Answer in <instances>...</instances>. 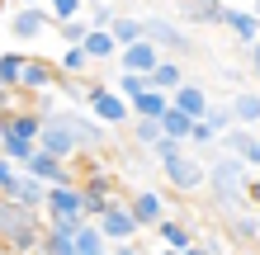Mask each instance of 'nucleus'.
<instances>
[{
  "label": "nucleus",
  "mask_w": 260,
  "mask_h": 255,
  "mask_svg": "<svg viewBox=\"0 0 260 255\" xmlns=\"http://www.w3.org/2000/svg\"><path fill=\"white\" fill-rule=\"evenodd\" d=\"M104 147V123H90V118H76L67 114H43V137H38V152H48L57 161H71L76 152H100Z\"/></svg>",
  "instance_id": "nucleus-1"
},
{
  "label": "nucleus",
  "mask_w": 260,
  "mask_h": 255,
  "mask_svg": "<svg viewBox=\"0 0 260 255\" xmlns=\"http://www.w3.org/2000/svg\"><path fill=\"white\" fill-rule=\"evenodd\" d=\"M43 236H48V227L38 222V213L0 199V241L10 246V255H43Z\"/></svg>",
  "instance_id": "nucleus-2"
},
{
  "label": "nucleus",
  "mask_w": 260,
  "mask_h": 255,
  "mask_svg": "<svg viewBox=\"0 0 260 255\" xmlns=\"http://www.w3.org/2000/svg\"><path fill=\"white\" fill-rule=\"evenodd\" d=\"M208 185H213V199H218V208L227 217L241 213V203L251 199V185H246V166H241L237 156H218L208 170Z\"/></svg>",
  "instance_id": "nucleus-3"
},
{
  "label": "nucleus",
  "mask_w": 260,
  "mask_h": 255,
  "mask_svg": "<svg viewBox=\"0 0 260 255\" xmlns=\"http://www.w3.org/2000/svg\"><path fill=\"white\" fill-rule=\"evenodd\" d=\"M85 189L81 185H57L48 189V222H85Z\"/></svg>",
  "instance_id": "nucleus-4"
},
{
  "label": "nucleus",
  "mask_w": 260,
  "mask_h": 255,
  "mask_svg": "<svg viewBox=\"0 0 260 255\" xmlns=\"http://www.w3.org/2000/svg\"><path fill=\"white\" fill-rule=\"evenodd\" d=\"M85 104L95 109V123H104V128H118V123L133 118V104L123 95H109V85H90V99Z\"/></svg>",
  "instance_id": "nucleus-5"
},
{
  "label": "nucleus",
  "mask_w": 260,
  "mask_h": 255,
  "mask_svg": "<svg viewBox=\"0 0 260 255\" xmlns=\"http://www.w3.org/2000/svg\"><path fill=\"white\" fill-rule=\"evenodd\" d=\"M100 232H104V241H109V246H133V241H137V232H142V222L133 217V208H128V203H114L109 213L100 217Z\"/></svg>",
  "instance_id": "nucleus-6"
},
{
  "label": "nucleus",
  "mask_w": 260,
  "mask_h": 255,
  "mask_svg": "<svg viewBox=\"0 0 260 255\" xmlns=\"http://www.w3.org/2000/svg\"><path fill=\"white\" fill-rule=\"evenodd\" d=\"M161 170H166V179H171L180 194H189V189H199V185L208 179V170L199 166V156H185V152L171 156V161H161Z\"/></svg>",
  "instance_id": "nucleus-7"
},
{
  "label": "nucleus",
  "mask_w": 260,
  "mask_h": 255,
  "mask_svg": "<svg viewBox=\"0 0 260 255\" xmlns=\"http://www.w3.org/2000/svg\"><path fill=\"white\" fill-rule=\"evenodd\" d=\"M142 28H147V43H156V48H166V52H189V38H185V28H180V24L147 14Z\"/></svg>",
  "instance_id": "nucleus-8"
},
{
  "label": "nucleus",
  "mask_w": 260,
  "mask_h": 255,
  "mask_svg": "<svg viewBox=\"0 0 260 255\" xmlns=\"http://www.w3.org/2000/svg\"><path fill=\"white\" fill-rule=\"evenodd\" d=\"M118 66H123V71H133V76H151V71L161 66V48L142 38V43H133V48H123V52H118Z\"/></svg>",
  "instance_id": "nucleus-9"
},
{
  "label": "nucleus",
  "mask_w": 260,
  "mask_h": 255,
  "mask_svg": "<svg viewBox=\"0 0 260 255\" xmlns=\"http://www.w3.org/2000/svg\"><path fill=\"white\" fill-rule=\"evenodd\" d=\"M128 208H133V217L142 222V227H161V222H166V203H161V194L151 189V185H142V189H133V199H128Z\"/></svg>",
  "instance_id": "nucleus-10"
},
{
  "label": "nucleus",
  "mask_w": 260,
  "mask_h": 255,
  "mask_svg": "<svg viewBox=\"0 0 260 255\" xmlns=\"http://www.w3.org/2000/svg\"><path fill=\"white\" fill-rule=\"evenodd\" d=\"M5 199L19 203V208H28V213H48V185H43V179H34L28 170L19 175V185H14Z\"/></svg>",
  "instance_id": "nucleus-11"
},
{
  "label": "nucleus",
  "mask_w": 260,
  "mask_h": 255,
  "mask_svg": "<svg viewBox=\"0 0 260 255\" xmlns=\"http://www.w3.org/2000/svg\"><path fill=\"white\" fill-rule=\"evenodd\" d=\"M48 24H52V14H48V10H38V5L28 10V5H24V10H14V19H10V33L19 38V43H28V38L48 33Z\"/></svg>",
  "instance_id": "nucleus-12"
},
{
  "label": "nucleus",
  "mask_w": 260,
  "mask_h": 255,
  "mask_svg": "<svg viewBox=\"0 0 260 255\" xmlns=\"http://www.w3.org/2000/svg\"><path fill=\"white\" fill-rule=\"evenodd\" d=\"M171 104H175L180 114H189L194 123H204V114L213 109V104H208V95H204V85H199V81H185V85H180L175 95H171Z\"/></svg>",
  "instance_id": "nucleus-13"
},
{
  "label": "nucleus",
  "mask_w": 260,
  "mask_h": 255,
  "mask_svg": "<svg viewBox=\"0 0 260 255\" xmlns=\"http://www.w3.org/2000/svg\"><path fill=\"white\" fill-rule=\"evenodd\" d=\"M34 179H43L48 189H57V185H71V170H67V161H57V156H48V152H38L34 161L24 166Z\"/></svg>",
  "instance_id": "nucleus-14"
},
{
  "label": "nucleus",
  "mask_w": 260,
  "mask_h": 255,
  "mask_svg": "<svg viewBox=\"0 0 260 255\" xmlns=\"http://www.w3.org/2000/svg\"><path fill=\"white\" fill-rule=\"evenodd\" d=\"M222 147L241 161V166H255V170H260V137H255L251 128H232V132L222 137Z\"/></svg>",
  "instance_id": "nucleus-15"
},
{
  "label": "nucleus",
  "mask_w": 260,
  "mask_h": 255,
  "mask_svg": "<svg viewBox=\"0 0 260 255\" xmlns=\"http://www.w3.org/2000/svg\"><path fill=\"white\" fill-rule=\"evenodd\" d=\"M76 232H81V222H48L43 255H76Z\"/></svg>",
  "instance_id": "nucleus-16"
},
{
  "label": "nucleus",
  "mask_w": 260,
  "mask_h": 255,
  "mask_svg": "<svg viewBox=\"0 0 260 255\" xmlns=\"http://www.w3.org/2000/svg\"><path fill=\"white\" fill-rule=\"evenodd\" d=\"M222 28H232L237 43H251V48L260 43V19H255L251 10H232V5H227L222 10Z\"/></svg>",
  "instance_id": "nucleus-17"
},
{
  "label": "nucleus",
  "mask_w": 260,
  "mask_h": 255,
  "mask_svg": "<svg viewBox=\"0 0 260 255\" xmlns=\"http://www.w3.org/2000/svg\"><path fill=\"white\" fill-rule=\"evenodd\" d=\"M5 128L14 132V137H24V142L38 147V137H43V114H34V109H14V114H5Z\"/></svg>",
  "instance_id": "nucleus-18"
},
{
  "label": "nucleus",
  "mask_w": 260,
  "mask_h": 255,
  "mask_svg": "<svg viewBox=\"0 0 260 255\" xmlns=\"http://www.w3.org/2000/svg\"><path fill=\"white\" fill-rule=\"evenodd\" d=\"M180 85H185V66H180V62H161L147 76V90H156V95H175Z\"/></svg>",
  "instance_id": "nucleus-19"
},
{
  "label": "nucleus",
  "mask_w": 260,
  "mask_h": 255,
  "mask_svg": "<svg viewBox=\"0 0 260 255\" xmlns=\"http://www.w3.org/2000/svg\"><path fill=\"white\" fill-rule=\"evenodd\" d=\"M0 156H10L14 166H28V161L38 156V147H34V142H24V137H14V132L5 128V118H0Z\"/></svg>",
  "instance_id": "nucleus-20"
},
{
  "label": "nucleus",
  "mask_w": 260,
  "mask_h": 255,
  "mask_svg": "<svg viewBox=\"0 0 260 255\" xmlns=\"http://www.w3.org/2000/svg\"><path fill=\"white\" fill-rule=\"evenodd\" d=\"M222 10L227 5H218V0H180V14L194 24H222Z\"/></svg>",
  "instance_id": "nucleus-21"
},
{
  "label": "nucleus",
  "mask_w": 260,
  "mask_h": 255,
  "mask_svg": "<svg viewBox=\"0 0 260 255\" xmlns=\"http://www.w3.org/2000/svg\"><path fill=\"white\" fill-rule=\"evenodd\" d=\"M156 232H161L166 250H180V255H185V250H194V246H199V241H194V232L185 227V222H171V217H166V222H161Z\"/></svg>",
  "instance_id": "nucleus-22"
},
{
  "label": "nucleus",
  "mask_w": 260,
  "mask_h": 255,
  "mask_svg": "<svg viewBox=\"0 0 260 255\" xmlns=\"http://www.w3.org/2000/svg\"><path fill=\"white\" fill-rule=\"evenodd\" d=\"M52 81H57V71H52L48 62H38V57H28V66H24V81H19V90L38 95V90H48Z\"/></svg>",
  "instance_id": "nucleus-23"
},
{
  "label": "nucleus",
  "mask_w": 260,
  "mask_h": 255,
  "mask_svg": "<svg viewBox=\"0 0 260 255\" xmlns=\"http://www.w3.org/2000/svg\"><path fill=\"white\" fill-rule=\"evenodd\" d=\"M76 255H109V241H104L100 222H81V232H76Z\"/></svg>",
  "instance_id": "nucleus-24"
},
{
  "label": "nucleus",
  "mask_w": 260,
  "mask_h": 255,
  "mask_svg": "<svg viewBox=\"0 0 260 255\" xmlns=\"http://www.w3.org/2000/svg\"><path fill=\"white\" fill-rule=\"evenodd\" d=\"M227 109H232V118H237L241 128H255V123H260V95H255V90H241Z\"/></svg>",
  "instance_id": "nucleus-25"
},
{
  "label": "nucleus",
  "mask_w": 260,
  "mask_h": 255,
  "mask_svg": "<svg viewBox=\"0 0 260 255\" xmlns=\"http://www.w3.org/2000/svg\"><path fill=\"white\" fill-rule=\"evenodd\" d=\"M161 128H166V137H171V142H189L199 123H194L189 114H180L175 104H171V109H166V118H161Z\"/></svg>",
  "instance_id": "nucleus-26"
},
{
  "label": "nucleus",
  "mask_w": 260,
  "mask_h": 255,
  "mask_svg": "<svg viewBox=\"0 0 260 255\" xmlns=\"http://www.w3.org/2000/svg\"><path fill=\"white\" fill-rule=\"evenodd\" d=\"M85 52H90V62H109V57H114V52H123V48L114 43V33H109V28H90Z\"/></svg>",
  "instance_id": "nucleus-27"
},
{
  "label": "nucleus",
  "mask_w": 260,
  "mask_h": 255,
  "mask_svg": "<svg viewBox=\"0 0 260 255\" xmlns=\"http://www.w3.org/2000/svg\"><path fill=\"white\" fill-rule=\"evenodd\" d=\"M133 137H137V147L156 152V147L166 142V128H161V118H133Z\"/></svg>",
  "instance_id": "nucleus-28"
},
{
  "label": "nucleus",
  "mask_w": 260,
  "mask_h": 255,
  "mask_svg": "<svg viewBox=\"0 0 260 255\" xmlns=\"http://www.w3.org/2000/svg\"><path fill=\"white\" fill-rule=\"evenodd\" d=\"M24 66H28V57H24V52H0V85H5V90H19Z\"/></svg>",
  "instance_id": "nucleus-29"
},
{
  "label": "nucleus",
  "mask_w": 260,
  "mask_h": 255,
  "mask_svg": "<svg viewBox=\"0 0 260 255\" xmlns=\"http://www.w3.org/2000/svg\"><path fill=\"white\" fill-rule=\"evenodd\" d=\"M109 33H114L118 48H133V43H142V38H147V28H142V19H128V14H118Z\"/></svg>",
  "instance_id": "nucleus-30"
},
{
  "label": "nucleus",
  "mask_w": 260,
  "mask_h": 255,
  "mask_svg": "<svg viewBox=\"0 0 260 255\" xmlns=\"http://www.w3.org/2000/svg\"><path fill=\"white\" fill-rule=\"evenodd\" d=\"M166 109H171V95H156V90H147V95L133 104V118H166Z\"/></svg>",
  "instance_id": "nucleus-31"
},
{
  "label": "nucleus",
  "mask_w": 260,
  "mask_h": 255,
  "mask_svg": "<svg viewBox=\"0 0 260 255\" xmlns=\"http://www.w3.org/2000/svg\"><path fill=\"white\" fill-rule=\"evenodd\" d=\"M232 123H237V118H232V109H227V104H213V109L204 114V128H213L218 137H227V132H232Z\"/></svg>",
  "instance_id": "nucleus-32"
},
{
  "label": "nucleus",
  "mask_w": 260,
  "mask_h": 255,
  "mask_svg": "<svg viewBox=\"0 0 260 255\" xmlns=\"http://www.w3.org/2000/svg\"><path fill=\"white\" fill-rule=\"evenodd\" d=\"M118 95H123L128 104H137L147 95V76H133V71H118Z\"/></svg>",
  "instance_id": "nucleus-33"
},
{
  "label": "nucleus",
  "mask_w": 260,
  "mask_h": 255,
  "mask_svg": "<svg viewBox=\"0 0 260 255\" xmlns=\"http://www.w3.org/2000/svg\"><path fill=\"white\" fill-rule=\"evenodd\" d=\"M81 5H85V0H48V14L57 24H71L76 14H81Z\"/></svg>",
  "instance_id": "nucleus-34"
},
{
  "label": "nucleus",
  "mask_w": 260,
  "mask_h": 255,
  "mask_svg": "<svg viewBox=\"0 0 260 255\" xmlns=\"http://www.w3.org/2000/svg\"><path fill=\"white\" fill-rule=\"evenodd\" d=\"M62 38H67V48H85V38H90V19H71V24H62Z\"/></svg>",
  "instance_id": "nucleus-35"
},
{
  "label": "nucleus",
  "mask_w": 260,
  "mask_h": 255,
  "mask_svg": "<svg viewBox=\"0 0 260 255\" xmlns=\"http://www.w3.org/2000/svg\"><path fill=\"white\" fill-rule=\"evenodd\" d=\"M57 66H62L67 76H76V71H85V66H90V52H85V48H67V52H62V62H57Z\"/></svg>",
  "instance_id": "nucleus-36"
},
{
  "label": "nucleus",
  "mask_w": 260,
  "mask_h": 255,
  "mask_svg": "<svg viewBox=\"0 0 260 255\" xmlns=\"http://www.w3.org/2000/svg\"><path fill=\"white\" fill-rule=\"evenodd\" d=\"M232 227H237L241 241H255V236H260V217H255V213H237V217H232Z\"/></svg>",
  "instance_id": "nucleus-37"
},
{
  "label": "nucleus",
  "mask_w": 260,
  "mask_h": 255,
  "mask_svg": "<svg viewBox=\"0 0 260 255\" xmlns=\"http://www.w3.org/2000/svg\"><path fill=\"white\" fill-rule=\"evenodd\" d=\"M19 175H24V166H14L10 156H0V194H10L14 185H19Z\"/></svg>",
  "instance_id": "nucleus-38"
},
{
  "label": "nucleus",
  "mask_w": 260,
  "mask_h": 255,
  "mask_svg": "<svg viewBox=\"0 0 260 255\" xmlns=\"http://www.w3.org/2000/svg\"><path fill=\"white\" fill-rule=\"evenodd\" d=\"M114 5H95V14H90V28H114Z\"/></svg>",
  "instance_id": "nucleus-39"
},
{
  "label": "nucleus",
  "mask_w": 260,
  "mask_h": 255,
  "mask_svg": "<svg viewBox=\"0 0 260 255\" xmlns=\"http://www.w3.org/2000/svg\"><path fill=\"white\" fill-rule=\"evenodd\" d=\"M189 142H194V147H208V142H218V132H213V128H204V123H199Z\"/></svg>",
  "instance_id": "nucleus-40"
},
{
  "label": "nucleus",
  "mask_w": 260,
  "mask_h": 255,
  "mask_svg": "<svg viewBox=\"0 0 260 255\" xmlns=\"http://www.w3.org/2000/svg\"><path fill=\"white\" fill-rule=\"evenodd\" d=\"M114 255H142L137 246H114Z\"/></svg>",
  "instance_id": "nucleus-41"
},
{
  "label": "nucleus",
  "mask_w": 260,
  "mask_h": 255,
  "mask_svg": "<svg viewBox=\"0 0 260 255\" xmlns=\"http://www.w3.org/2000/svg\"><path fill=\"white\" fill-rule=\"evenodd\" d=\"M251 62H255V71H260V43H255V48H251Z\"/></svg>",
  "instance_id": "nucleus-42"
},
{
  "label": "nucleus",
  "mask_w": 260,
  "mask_h": 255,
  "mask_svg": "<svg viewBox=\"0 0 260 255\" xmlns=\"http://www.w3.org/2000/svg\"><path fill=\"white\" fill-rule=\"evenodd\" d=\"M251 199H255V217H260V189H251Z\"/></svg>",
  "instance_id": "nucleus-43"
},
{
  "label": "nucleus",
  "mask_w": 260,
  "mask_h": 255,
  "mask_svg": "<svg viewBox=\"0 0 260 255\" xmlns=\"http://www.w3.org/2000/svg\"><path fill=\"white\" fill-rule=\"evenodd\" d=\"M251 14H255V19H260V0H251Z\"/></svg>",
  "instance_id": "nucleus-44"
},
{
  "label": "nucleus",
  "mask_w": 260,
  "mask_h": 255,
  "mask_svg": "<svg viewBox=\"0 0 260 255\" xmlns=\"http://www.w3.org/2000/svg\"><path fill=\"white\" fill-rule=\"evenodd\" d=\"M185 255H208V250H199V246H194V250H185Z\"/></svg>",
  "instance_id": "nucleus-45"
},
{
  "label": "nucleus",
  "mask_w": 260,
  "mask_h": 255,
  "mask_svg": "<svg viewBox=\"0 0 260 255\" xmlns=\"http://www.w3.org/2000/svg\"><path fill=\"white\" fill-rule=\"evenodd\" d=\"M24 5H28V10H34V5H43V0H24Z\"/></svg>",
  "instance_id": "nucleus-46"
},
{
  "label": "nucleus",
  "mask_w": 260,
  "mask_h": 255,
  "mask_svg": "<svg viewBox=\"0 0 260 255\" xmlns=\"http://www.w3.org/2000/svg\"><path fill=\"white\" fill-rule=\"evenodd\" d=\"M156 255H180V250H156Z\"/></svg>",
  "instance_id": "nucleus-47"
},
{
  "label": "nucleus",
  "mask_w": 260,
  "mask_h": 255,
  "mask_svg": "<svg viewBox=\"0 0 260 255\" xmlns=\"http://www.w3.org/2000/svg\"><path fill=\"white\" fill-rule=\"evenodd\" d=\"M0 90H5V85H0Z\"/></svg>",
  "instance_id": "nucleus-48"
}]
</instances>
